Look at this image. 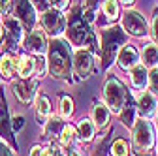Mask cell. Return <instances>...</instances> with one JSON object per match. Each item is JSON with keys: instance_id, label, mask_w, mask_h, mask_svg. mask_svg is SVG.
Segmentation results:
<instances>
[{"instance_id": "obj_1", "label": "cell", "mask_w": 158, "mask_h": 156, "mask_svg": "<svg viewBox=\"0 0 158 156\" xmlns=\"http://www.w3.org/2000/svg\"><path fill=\"white\" fill-rule=\"evenodd\" d=\"M47 70L55 79H66L72 72L70 45L60 38H53V42L47 43Z\"/></svg>"}, {"instance_id": "obj_2", "label": "cell", "mask_w": 158, "mask_h": 156, "mask_svg": "<svg viewBox=\"0 0 158 156\" xmlns=\"http://www.w3.org/2000/svg\"><path fill=\"white\" fill-rule=\"evenodd\" d=\"M68 38H70V42L73 45H85L89 49H96L94 47V36L90 32V27H89V21L83 17L81 13V8H73L68 15Z\"/></svg>"}, {"instance_id": "obj_3", "label": "cell", "mask_w": 158, "mask_h": 156, "mask_svg": "<svg viewBox=\"0 0 158 156\" xmlns=\"http://www.w3.org/2000/svg\"><path fill=\"white\" fill-rule=\"evenodd\" d=\"M100 36H102V68L106 70V68H109V64L115 60V56L124 45L126 34L121 28L113 27V28L100 30Z\"/></svg>"}, {"instance_id": "obj_4", "label": "cell", "mask_w": 158, "mask_h": 156, "mask_svg": "<svg viewBox=\"0 0 158 156\" xmlns=\"http://www.w3.org/2000/svg\"><path fill=\"white\" fill-rule=\"evenodd\" d=\"M132 128H134L132 141H134V149H135L137 156H143V154L147 156L152 150L154 143H156V135H154L152 124L149 122V119H141V121L134 122Z\"/></svg>"}, {"instance_id": "obj_5", "label": "cell", "mask_w": 158, "mask_h": 156, "mask_svg": "<svg viewBox=\"0 0 158 156\" xmlns=\"http://www.w3.org/2000/svg\"><path fill=\"white\" fill-rule=\"evenodd\" d=\"M104 100L106 105L109 107V111L113 113H121V109L124 107L126 100H128V92L124 88V85L117 79V77H109L104 85Z\"/></svg>"}, {"instance_id": "obj_6", "label": "cell", "mask_w": 158, "mask_h": 156, "mask_svg": "<svg viewBox=\"0 0 158 156\" xmlns=\"http://www.w3.org/2000/svg\"><path fill=\"white\" fill-rule=\"evenodd\" d=\"M15 19L21 23L25 32H30L36 25V10L30 0H11Z\"/></svg>"}, {"instance_id": "obj_7", "label": "cell", "mask_w": 158, "mask_h": 156, "mask_svg": "<svg viewBox=\"0 0 158 156\" xmlns=\"http://www.w3.org/2000/svg\"><path fill=\"white\" fill-rule=\"evenodd\" d=\"M42 28L45 30V34L53 36V38H58L64 30H66V17L60 13V10H45L44 15H42Z\"/></svg>"}, {"instance_id": "obj_8", "label": "cell", "mask_w": 158, "mask_h": 156, "mask_svg": "<svg viewBox=\"0 0 158 156\" xmlns=\"http://www.w3.org/2000/svg\"><path fill=\"white\" fill-rule=\"evenodd\" d=\"M121 25H123V30L128 32L130 36L141 38L147 34V19L139 11H134V10L124 11V15L121 19Z\"/></svg>"}, {"instance_id": "obj_9", "label": "cell", "mask_w": 158, "mask_h": 156, "mask_svg": "<svg viewBox=\"0 0 158 156\" xmlns=\"http://www.w3.org/2000/svg\"><path fill=\"white\" fill-rule=\"evenodd\" d=\"M72 68H73V72L79 79H87L92 73V68H94L92 53L89 49H77L72 56Z\"/></svg>"}, {"instance_id": "obj_10", "label": "cell", "mask_w": 158, "mask_h": 156, "mask_svg": "<svg viewBox=\"0 0 158 156\" xmlns=\"http://www.w3.org/2000/svg\"><path fill=\"white\" fill-rule=\"evenodd\" d=\"M23 47L30 53L42 55L47 51V34L42 27H34L30 32H27V36L23 38Z\"/></svg>"}, {"instance_id": "obj_11", "label": "cell", "mask_w": 158, "mask_h": 156, "mask_svg": "<svg viewBox=\"0 0 158 156\" xmlns=\"http://www.w3.org/2000/svg\"><path fill=\"white\" fill-rule=\"evenodd\" d=\"M36 88H38V77H34V79L28 77V79H21L13 83V92L19 98V102L23 104H30L36 98Z\"/></svg>"}, {"instance_id": "obj_12", "label": "cell", "mask_w": 158, "mask_h": 156, "mask_svg": "<svg viewBox=\"0 0 158 156\" xmlns=\"http://www.w3.org/2000/svg\"><path fill=\"white\" fill-rule=\"evenodd\" d=\"M4 27H6V47H17L25 38V30L21 23L15 17H6Z\"/></svg>"}, {"instance_id": "obj_13", "label": "cell", "mask_w": 158, "mask_h": 156, "mask_svg": "<svg viewBox=\"0 0 158 156\" xmlns=\"http://www.w3.org/2000/svg\"><path fill=\"white\" fill-rule=\"evenodd\" d=\"M135 109L143 115V119H151V117L156 113V109H158L156 96L151 90H143L139 96H137V107Z\"/></svg>"}, {"instance_id": "obj_14", "label": "cell", "mask_w": 158, "mask_h": 156, "mask_svg": "<svg viewBox=\"0 0 158 156\" xmlns=\"http://www.w3.org/2000/svg\"><path fill=\"white\" fill-rule=\"evenodd\" d=\"M13 130H11V121H10V111L6 105L4 96L0 94V138L13 143Z\"/></svg>"}, {"instance_id": "obj_15", "label": "cell", "mask_w": 158, "mask_h": 156, "mask_svg": "<svg viewBox=\"0 0 158 156\" xmlns=\"http://www.w3.org/2000/svg\"><path fill=\"white\" fill-rule=\"evenodd\" d=\"M139 62V53L134 45H124L118 51V66L123 70H132L134 66H137Z\"/></svg>"}, {"instance_id": "obj_16", "label": "cell", "mask_w": 158, "mask_h": 156, "mask_svg": "<svg viewBox=\"0 0 158 156\" xmlns=\"http://www.w3.org/2000/svg\"><path fill=\"white\" fill-rule=\"evenodd\" d=\"M109 107L102 102H96L92 107V122L96 128H106L109 124Z\"/></svg>"}, {"instance_id": "obj_17", "label": "cell", "mask_w": 158, "mask_h": 156, "mask_svg": "<svg viewBox=\"0 0 158 156\" xmlns=\"http://www.w3.org/2000/svg\"><path fill=\"white\" fill-rule=\"evenodd\" d=\"M130 81L134 88H147L149 85V72L145 66H134L130 70Z\"/></svg>"}, {"instance_id": "obj_18", "label": "cell", "mask_w": 158, "mask_h": 156, "mask_svg": "<svg viewBox=\"0 0 158 156\" xmlns=\"http://www.w3.org/2000/svg\"><path fill=\"white\" fill-rule=\"evenodd\" d=\"M51 115V102L47 96H38L36 98V119H38V124H45L47 119Z\"/></svg>"}, {"instance_id": "obj_19", "label": "cell", "mask_w": 158, "mask_h": 156, "mask_svg": "<svg viewBox=\"0 0 158 156\" xmlns=\"http://www.w3.org/2000/svg\"><path fill=\"white\" fill-rule=\"evenodd\" d=\"M17 62L19 58H15L11 53H6L2 58H0V73H2L6 79H11L17 73Z\"/></svg>"}, {"instance_id": "obj_20", "label": "cell", "mask_w": 158, "mask_h": 156, "mask_svg": "<svg viewBox=\"0 0 158 156\" xmlns=\"http://www.w3.org/2000/svg\"><path fill=\"white\" fill-rule=\"evenodd\" d=\"M141 62L145 68H156L158 66V45L149 43L141 51Z\"/></svg>"}, {"instance_id": "obj_21", "label": "cell", "mask_w": 158, "mask_h": 156, "mask_svg": "<svg viewBox=\"0 0 158 156\" xmlns=\"http://www.w3.org/2000/svg\"><path fill=\"white\" fill-rule=\"evenodd\" d=\"M94 133H96V126L92 122V119H81L79 121V126H77V135L79 139L83 141H92L94 139Z\"/></svg>"}, {"instance_id": "obj_22", "label": "cell", "mask_w": 158, "mask_h": 156, "mask_svg": "<svg viewBox=\"0 0 158 156\" xmlns=\"http://www.w3.org/2000/svg\"><path fill=\"white\" fill-rule=\"evenodd\" d=\"M17 73L21 79H28L34 73V58L28 56V55H23L17 62Z\"/></svg>"}, {"instance_id": "obj_23", "label": "cell", "mask_w": 158, "mask_h": 156, "mask_svg": "<svg viewBox=\"0 0 158 156\" xmlns=\"http://www.w3.org/2000/svg\"><path fill=\"white\" fill-rule=\"evenodd\" d=\"M135 113H137V109H135L134 104H124V107L121 109V121H123V124L126 128H132L134 126V122H135Z\"/></svg>"}, {"instance_id": "obj_24", "label": "cell", "mask_w": 158, "mask_h": 156, "mask_svg": "<svg viewBox=\"0 0 158 156\" xmlns=\"http://www.w3.org/2000/svg\"><path fill=\"white\" fill-rule=\"evenodd\" d=\"M77 139H79V138H77V130H75L72 124H68V126L62 128V132H60V143H62V145L70 147V145H73Z\"/></svg>"}, {"instance_id": "obj_25", "label": "cell", "mask_w": 158, "mask_h": 156, "mask_svg": "<svg viewBox=\"0 0 158 156\" xmlns=\"http://www.w3.org/2000/svg\"><path fill=\"white\" fill-rule=\"evenodd\" d=\"M62 128H64V124H62V121H60V119H49V121L45 122V135H47V138H55V135H60Z\"/></svg>"}, {"instance_id": "obj_26", "label": "cell", "mask_w": 158, "mask_h": 156, "mask_svg": "<svg viewBox=\"0 0 158 156\" xmlns=\"http://www.w3.org/2000/svg\"><path fill=\"white\" fill-rule=\"evenodd\" d=\"M102 8H104V13H106V17L109 21H115L118 17V2L117 0H106Z\"/></svg>"}, {"instance_id": "obj_27", "label": "cell", "mask_w": 158, "mask_h": 156, "mask_svg": "<svg viewBox=\"0 0 158 156\" xmlns=\"http://www.w3.org/2000/svg\"><path fill=\"white\" fill-rule=\"evenodd\" d=\"M128 141L126 139H115L113 145H111V154L113 156H128Z\"/></svg>"}, {"instance_id": "obj_28", "label": "cell", "mask_w": 158, "mask_h": 156, "mask_svg": "<svg viewBox=\"0 0 158 156\" xmlns=\"http://www.w3.org/2000/svg\"><path fill=\"white\" fill-rule=\"evenodd\" d=\"M72 115H73V100L70 96H64L60 100V117L62 119H70Z\"/></svg>"}, {"instance_id": "obj_29", "label": "cell", "mask_w": 158, "mask_h": 156, "mask_svg": "<svg viewBox=\"0 0 158 156\" xmlns=\"http://www.w3.org/2000/svg\"><path fill=\"white\" fill-rule=\"evenodd\" d=\"M45 70H47V60L45 58H36L34 60V72L38 73V79L45 75Z\"/></svg>"}, {"instance_id": "obj_30", "label": "cell", "mask_w": 158, "mask_h": 156, "mask_svg": "<svg viewBox=\"0 0 158 156\" xmlns=\"http://www.w3.org/2000/svg\"><path fill=\"white\" fill-rule=\"evenodd\" d=\"M85 6H87V15H83V17L87 19V21H92V19H94L92 11H94L98 6H100V0H87V2H85Z\"/></svg>"}, {"instance_id": "obj_31", "label": "cell", "mask_w": 158, "mask_h": 156, "mask_svg": "<svg viewBox=\"0 0 158 156\" xmlns=\"http://www.w3.org/2000/svg\"><path fill=\"white\" fill-rule=\"evenodd\" d=\"M149 85H151L152 92L158 94V70H156V68H152V73L149 75Z\"/></svg>"}, {"instance_id": "obj_32", "label": "cell", "mask_w": 158, "mask_h": 156, "mask_svg": "<svg viewBox=\"0 0 158 156\" xmlns=\"http://www.w3.org/2000/svg\"><path fill=\"white\" fill-rule=\"evenodd\" d=\"M151 36H152L154 43L158 45V13H156L154 19H152V30H151Z\"/></svg>"}, {"instance_id": "obj_33", "label": "cell", "mask_w": 158, "mask_h": 156, "mask_svg": "<svg viewBox=\"0 0 158 156\" xmlns=\"http://www.w3.org/2000/svg\"><path fill=\"white\" fill-rule=\"evenodd\" d=\"M51 4L55 10H66L70 6V0H51Z\"/></svg>"}, {"instance_id": "obj_34", "label": "cell", "mask_w": 158, "mask_h": 156, "mask_svg": "<svg viewBox=\"0 0 158 156\" xmlns=\"http://www.w3.org/2000/svg\"><path fill=\"white\" fill-rule=\"evenodd\" d=\"M23 124H25V119H23V117H15L13 122H11V126H13V130H15V132L21 130V128H23Z\"/></svg>"}, {"instance_id": "obj_35", "label": "cell", "mask_w": 158, "mask_h": 156, "mask_svg": "<svg viewBox=\"0 0 158 156\" xmlns=\"http://www.w3.org/2000/svg\"><path fill=\"white\" fill-rule=\"evenodd\" d=\"M10 6H11V0H0V13L6 15L10 11Z\"/></svg>"}, {"instance_id": "obj_36", "label": "cell", "mask_w": 158, "mask_h": 156, "mask_svg": "<svg viewBox=\"0 0 158 156\" xmlns=\"http://www.w3.org/2000/svg\"><path fill=\"white\" fill-rule=\"evenodd\" d=\"M49 150H51V156H66V154H64V150L58 147V145H51V147H49Z\"/></svg>"}, {"instance_id": "obj_37", "label": "cell", "mask_w": 158, "mask_h": 156, "mask_svg": "<svg viewBox=\"0 0 158 156\" xmlns=\"http://www.w3.org/2000/svg\"><path fill=\"white\" fill-rule=\"evenodd\" d=\"M0 156H13L11 150H10V147L4 141H0Z\"/></svg>"}, {"instance_id": "obj_38", "label": "cell", "mask_w": 158, "mask_h": 156, "mask_svg": "<svg viewBox=\"0 0 158 156\" xmlns=\"http://www.w3.org/2000/svg\"><path fill=\"white\" fill-rule=\"evenodd\" d=\"M64 154H66V156H83V152L79 150L77 147H68V150H66Z\"/></svg>"}, {"instance_id": "obj_39", "label": "cell", "mask_w": 158, "mask_h": 156, "mask_svg": "<svg viewBox=\"0 0 158 156\" xmlns=\"http://www.w3.org/2000/svg\"><path fill=\"white\" fill-rule=\"evenodd\" d=\"M42 154H44V147H38V145H36V147L30 150V156H42Z\"/></svg>"}, {"instance_id": "obj_40", "label": "cell", "mask_w": 158, "mask_h": 156, "mask_svg": "<svg viewBox=\"0 0 158 156\" xmlns=\"http://www.w3.org/2000/svg\"><path fill=\"white\" fill-rule=\"evenodd\" d=\"M47 2H49V0H34V4H36V8H40V10H45Z\"/></svg>"}, {"instance_id": "obj_41", "label": "cell", "mask_w": 158, "mask_h": 156, "mask_svg": "<svg viewBox=\"0 0 158 156\" xmlns=\"http://www.w3.org/2000/svg\"><path fill=\"white\" fill-rule=\"evenodd\" d=\"M123 4H126V6H130V4H134V0H121Z\"/></svg>"}, {"instance_id": "obj_42", "label": "cell", "mask_w": 158, "mask_h": 156, "mask_svg": "<svg viewBox=\"0 0 158 156\" xmlns=\"http://www.w3.org/2000/svg\"><path fill=\"white\" fill-rule=\"evenodd\" d=\"M2 34H4V30H2V27H0V38H2Z\"/></svg>"}, {"instance_id": "obj_43", "label": "cell", "mask_w": 158, "mask_h": 156, "mask_svg": "<svg viewBox=\"0 0 158 156\" xmlns=\"http://www.w3.org/2000/svg\"><path fill=\"white\" fill-rule=\"evenodd\" d=\"M154 115H156V122H158V109H156V113H154Z\"/></svg>"}]
</instances>
